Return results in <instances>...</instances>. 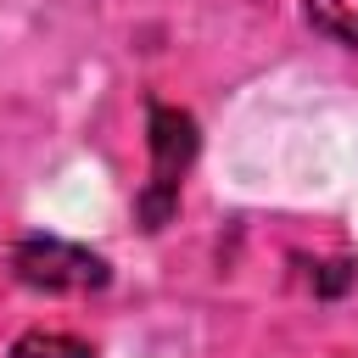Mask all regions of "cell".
<instances>
[{
	"instance_id": "cell-1",
	"label": "cell",
	"mask_w": 358,
	"mask_h": 358,
	"mask_svg": "<svg viewBox=\"0 0 358 358\" xmlns=\"http://www.w3.org/2000/svg\"><path fill=\"white\" fill-rule=\"evenodd\" d=\"M190 157H196V117L179 106H151V185L140 190L145 229H162L168 213L179 207V179Z\"/></svg>"
},
{
	"instance_id": "cell-2",
	"label": "cell",
	"mask_w": 358,
	"mask_h": 358,
	"mask_svg": "<svg viewBox=\"0 0 358 358\" xmlns=\"http://www.w3.org/2000/svg\"><path fill=\"white\" fill-rule=\"evenodd\" d=\"M11 268L22 285L34 291H101L112 280L106 257L90 252V246H73V241H56V235H34L11 252Z\"/></svg>"
},
{
	"instance_id": "cell-3",
	"label": "cell",
	"mask_w": 358,
	"mask_h": 358,
	"mask_svg": "<svg viewBox=\"0 0 358 358\" xmlns=\"http://www.w3.org/2000/svg\"><path fill=\"white\" fill-rule=\"evenodd\" d=\"M11 358H95V347L62 330H28L11 341Z\"/></svg>"
},
{
	"instance_id": "cell-4",
	"label": "cell",
	"mask_w": 358,
	"mask_h": 358,
	"mask_svg": "<svg viewBox=\"0 0 358 358\" xmlns=\"http://www.w3.org/2000/svg\"><path fill=\"white\" fill-rule=\"evenodd\" d=\"M308 22L341 45H358V0H308Z\"/></svg>"
},
{
	"instance_id": "cell-5",
	"label": "cell",
	"mask_w": 358,
	"mask_h": 358,
	"mask_svg": "<svg viewBox=\"0 0 358 358\" xmlns=\"http://www.w3.org/2000/svg\"><path fill=\"white\" fill-rule=\"evenodd\" d=\"M347 280H352V263H324V274H319V296L347 291Z\"/></svg>"
}]
</instances>
